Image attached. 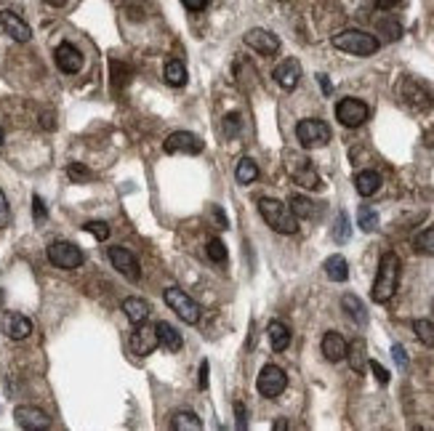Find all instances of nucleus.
<instances>
[{
    "instance_id": "nucleus-30",
    "label": "nucleus",
    "mask_w": 434,
    "mask_h": 431,
    "mask_svg": "<svg viewBox=\"0 0 434 431\" xmlns=\"http://www.w3.org/2000/svg\"><path fill=\"white\" fill-rule=\"evenodd\" d=\"M288 205H290L296 219H317V213H320V208H317L315 203L309 197H301V194H293Z\"/></svg>"
},
{
    "instance_id": "nucleus-44",
    "label": "nucleus",
    "mask_w": 434,
    "mask_h": 431,
    "mask_svg": "<svg viewBox=\"0 0 434 431\" xmlns=\"http://www.w3.org/2000/svg\"><path fill=\"white\" fill-rule=\"evenodd\" d=\"M392 357H394V362H397V368H408V354H405V346L403 343H394L392 346Z\"/></svg>"
},
{
    "instance_id": "nucleus-33",
    "label": "nucleus",
    "mask_w": 434,
    "mask_h": 431,
    "mask_svg": "<svg viewBox=\"0 0 434 431\" xmlns=\"http://www.w3.org/2000/svg\"><path fill=\"white\" fill-rule=\"evenodd\" d=\"M349 237H352V224H349V216L341 210V213L336 216V224H333V240H336V242H346Z\"/></svg>"
},
{
    "instance_id": "nucleus-18",
    "label": "nucleus",
    "mask_w": 434,
    "mask_h": 431,
    "mask_svg": "<svg viewBox=\"0 0 434 431\" xmlns=\"http://www.w3.org/2000/svg\"><path fill=\"white\" fill-rule=\"evenodd\" d=\"M3 333H6L11 341H24L32 333V320L19 312H8L3 317Z\"/></svg>"
},
{
    "instance_id": "nucleus-29",
    "label": "nucleus",
    "mask_w": 434,
    "mask_h": 431,
    "mask_svg": "<svg viewBox=\"0 0 434 431\" xmlns=\"http://www.w3.org/2000/svg\"><path fill=\"white\" fill-rule=\"evenodd\" d=\"M165 83L171 88H181L187 83V67L179 59H168L165 61Z\"/></svg>"
},
{
    "instance_id": "nucleus-48",
    "label": "nucleus",
    "mask_w": 434,
    "mask_h": 431,
    "mask_svg": "<svg viewBox=\"0 0 434 431\" xmlns=\"http://www.w3.org/2000/svg\"><path fill=\"white\" fill-rule=\"evenodd\" d=\"M197 386L203 389V391L208 389V359L200 362V384H197Z\"/></svg>"
},
{
    "instance_id": "nucleus-23",
    "label": "nucleus",
    "mask_w": 434,
    "mask_h": 431,
    "mask_svg": "<svg viewBox=\"0 0 434 431\" xmlns=\"http://www.w3.org/2000/svg\"><path fill=\"white\" fill-rule=\"evenodd\" d=\"M355 189H357L359 197H373L381 189V176L375 171H359L355 176Z\"/></svg>"
},
{
    "instance_id": "nucleus-28",
    "label": "nucleus",
    "mask_w": 434,
    "mask_h": 431,
    "mask_svg": "<svg viewBox=\"0 0 434 431\" xmlns=\"http://www.w3.org/2000/svg\"><path fill=\"white\" fill-rule=\"evenodd\" d=\"M346 359H349V365H352L355 373H365V368H368V354H365V341H362V338H355V341L346 346Z\"/></svg>"
},
{
    "instance_id": "nucleus-9",
    "label": "nucleus",
    "mask_w": 434,
    "mask_h": 431,
    "mask_svg": "<svg viewBox=\"0 0 434 431\" xmlns=\"http://www.w3.org/2000/svg\"><path fill=\"white\" fill-rule=\"evenodd\" d=\"M242 43L248 48H254L256 54H261V56H274L280 51V38L270 30H261V27H254V30L245 32Z\"/></svg>"
},
{
    "instance_id": "nucleus-13",
    "label": "nucleus",
    "mask_w": 434,
    "mask_h": 431,
    "mask_svg": "<svg viewBox=\"0 0 434 431\" xmlns=\"http://www.w3.org/2000/svg\"><path fill=\"white\" fill-rule=\"evenodd\" d=\"M157 346H160V338H157V330H155V325L139 322L136 330L131 333V349H134V354H139V357H147V354H152Z\"/></svg>"
},
{
    "instance_id": "nucleus-3",
    "label": "nucleus",
    "mask_w": 434,
    "mask_h": 431,
    "mask_svg": "<svg viewBox=\"0 0 434 431\" xmlns=\"http://www.w3.org/2000/svg\"><path fill=\"white\" fill-rule=\"evenodd\" d=\"M333 48L344 51V54H352V56H373L375 51L381 48V40L371 35V32H362V30H344L339 35L330 38Z\"/></svg>"
},
{
    "instance_id": "nucleus-41",
    "label": "nucleus",
    "mask_w": 434,
    "mask_h": 431,
    "mask_svg": "<svg viewBox=\"0 0 434 431\" xmlns=\"http://www.w3.org/2000/svg\"><path fill=\"white\" fill-rule=\"evenodd\" d=\"M128 67L125 64H120V61H112V77H115V86H125L128 83Z\"/></svg>"
},
{
    "instance_id": "nucleus-14",
    "label": "nucleus",
    "mask_w": 434,
    "mask_h": 431,
    "mask_svg": "<svg viewBox=\"0 0 434 431\" xmlns=\"http://www.w3.org/2000/svg\"><path fill=\"white\" fill-rule=\"evenodd\" d=\"M290 160H293V163H288V168H290V176L296 179V184L307 187V189H320V187H323L317 171L312 168V163H309L307 157H293V155H290Z\"/></svg>"
},
{
    "instance_id": "nucleus-32",
    "label": "nucleus",
    "mask_w": 434,
    "mask_h": 431,
    "mask_svg": "<svg viewBox=\"0 0 434 431\" xmlns=\"http://www.w3.org/2000/svg\"><path fill=\"white\" fill-rule=\"evenodd\" d=\"M357 224H359L362 232H375V229H378V213H375L371 205H359Z\"/></svg>"
},
{
    "instance_id": "nucleus-16",
    "label": "nucleus",
    "mask_w": 434,
    "mask_h": 431,
    "mask_svg": "<svg viewBox=\"0 0 434 431\" xmlns=\"http://www.w3.org/2000/svg\"><path fill=\"white\" fill-rule=\"evenodd\" d=\"M0 27L6 30L8 38H14L16 43H30V38H32L30 24L19 14H14V11H0Z\"/></svg>"
},
{
    "instance_id": "nucleus-5",
    "label": "nucleus",
    "mask_w": 434,
    "mask_h": 431,
    "mask_svg": "<svg viewBox=\"0 0 434 431\" xmlns=\"http://www.w3.org/2000/svg\"><path fill=\"white\" fill-rule=\"evenodd\" d=\"M163 298H165V304H168V309L176 312V317L184 320L187 325H197V322H200V306H197L195 301L187 296L184 290H179V288H168L163 293Z\"/></svg>"
},
{
    "instance_id": "nucleus-46",
    "label": "nucleus",
    "mask_w": 434,
    "mask_h": 431,
    "mask_svg": "<svg viewBox=\"0 0 434 431\" xmlns=\"http://www.w3.org/2000/svg\"><path fill=\"white\" fill-rule=\"evenodd\" d=\"M210 219L216 221V229H226L229 226V221H226L224 210L219 208V205H210Z\"/></svg>"
},
{
    "instance_id": "nucleus-49",
    "label": "nucleus",
    "mask_w": 434,
    "mask_h": 431,
    "mask_svg": "<svg viewBox=\"0 0 434 431\" xmlns=\"http://www.w3.org/2000/svg\"><path fill=\"white\" fill-rule=\"evenodd\" d=\"M184 3V8H189V11H203L206 6H208V0H181Z\"/></svg>"
},
{
    "instance_id": "nucleus-42",
    "label": "nucleus",
    "mask_w": 434,
    "mask_h": 431,
    "mask_svg": "<svg viewBox=\"0 0 434 431\" xmlns=\"http://www.w3.org/2000/svg\"><path fill=\"white\" fill-rule=\"evenodd\" d=\"M368 368L373 370V375H375V378H378V384H384V386L389 384V370H387L384 365H378L375 359H371V362H368Z\"/></svg>"
},
{
    "instance_id": "nucleus-8",
    "label": "nucleus",
    "mask_w": 434,
    "mask_h": 431,
    "mask_svg": "<svg viewBox=\"0 0 434 431\" xmlns=\"http://www.w3.org/2000/svg\"><path fill=\"white\" fill-rule=\"evenodd\" d=\"M368 104L362 99H355V96H346L336 104V120L344 125V128H359L365 120H368Z\"/></svg>"
},
{
    "instance_id": "nucleus-37",
    "label": "nucleus",
    "mask_w": 434,
    "mask_h": 431,
    "mask_svg": "<svg viewBox=\"0 0 434 431\" xmlns=\"http://www.w3.org/2000/svg\"><path fill=\"white\" fill-rule=\"evenodd\" d=\"M416 251L419 253H426V256H434V226H429V229H424L419 237H416Z\"/></svg>"
},
{
    "instance_id": "nucleus-22",
    "label": "nucleus",
    "mask_w": 434,
    "mask_h": 431,
    "mask_svg": "<svg viewBox=\"0 0 434 431\" xmlns=\"http://www.w3.org/2000/svg\"><path fill=\"white\" fill-rule=\"evenodd\" d=\"M267 336H270V343L274 352H285L290 346V327L280 322V320H272L267 325Z\"/></svg>"
},
{
    "instance_id": "nucleus-17",
    "label": "nucleus",
    "mask_w": 434,
    "mask_h": 431,
    "mask_svg": "<svg viewBox=\"0 0 434 431\" xmlns=\"http://www.w3.org/2000/svg\"><path fill=\"white\" fill-rule=\"evenodd\" d=\"M272 77H274V83H277V86H280L283 91H293L296 86H299V80H301V64H299V59L280 61V64L274 67Z\"/></svg>"
},
{
    "instance_id": "nucleus-50",
    "label": "nucleus",
    "mask_w": 434,
    "mask_h": 431,
    "mask_svg": "<svg viewBox=\"0 0 434 431\" xmlns=\"http://www.w3.org/2000/svg\"><path fill=\"white\" fill-rule=\"evenodd\" d=\"M317 80H320V86H323V93H325V96H330V93H333V88H330L328 75H317Z\"/></svg>"
},
{
    "instance_id": "nucleus-34",
    "label": "nucleus",
    "mask_w": 434,
    "mask_h": 431,
    "mask_svg": "<svg viewBox=\"0 0 434 431\" xmlns=\"http://www.w3.org/2000/svg\"><path fill=\"white\" fill-rule=\"evenodd\" d=\"M413 330H416V338L426 346H434V322L429 320H416L413 322Z\"/></svg>"
},
{
    "instance_id": "nucleus-10",
    "label": "nucleus",
    "mask_w": 434,
    "mask_h": 431,
    "mask_svg": "<svg viewBox=\"0 0 434 431\" xmlns=\"http://www.w3.org/2000/svg\"><path fill=\"white\" fill-rule=\"evenodd\" d=\"M109 261H112V267L118 269L128 283H139L141 280V267H139L136 256L128 248H120V245L109 248Z\"/></svg>"
},
{
    "instance_id": "nucleus-20",
    "label": "nucleus",
    "mask_w": 434,
    "mask_h": 431,
    "mask_svg": "<svg viewBox=\"0 0 434 431\" xmlns=\"http://www.w3.org/2000/svg\"><path fill=\"white\" fill-rule=\"evenodd\" d=\"M403 99L410 107H416V109H429V107H432V96L421 88L419 83H413V80H405Z\"/></svg>"
},
{
    "instance_id": "nucleus-52",
    "label": "nucleus",
    "mask_w": 434,
    "mask_h": 431,
    "mask_svg": "<svg viewBox=\"0 0 434 431\" xmlns=\"http://www.w3.org/2000/svg\"><path fill=\"white\" fill-rule=\"evenodd\" d=\"M48 6H54V8H61V6H67V0H45Z\"/></svg>"
},
{
    "instance_id": "nucleus-1",
    "label": "nucleus",
    "mask_w": 434,
    "mask_h": 431,
    "mask_svg": "<svg viewBox=\"0 0 434 431\" xmlns=\"http://www.w3.org/2000/svg\"><path fill=\"white\" fill-rule=\"evenodd\" d=\"M400 269H403V264H400V256H397V253H384V256H381L373 288H371V298H373L375 304H387V301H392V296L397 293Z\"/></svg>"
},
{
    "instance_id": "nucleus-43",
    "label": "nucleus",
    "mask_w": 434,
    "mask_h": 431,
    "mask_svg": "<svg viewBox=\"0 0 434 431\" xmlns=\"http://www.w3.org/2000/svg\"><path fill=\"white\" fill-rule=\"evenodd\" d=\"M238 131H240V115L238 112H232V115H226L224 118V134L235 136Z\"/></svg>"
},
{
    "instance_id": "nucleus-2",
    "label": "nucleus",
    "mask_w": 434,
    "mask_h": 431,
    "mask_svg": "<svg viewBox=\"0 0 434 431\" xmlns=\"http://www.w3.org/2000/svg\"><path fill=\"white\" fill-rule=\"evenodd\" d=\"M258 213L267 221V226L277 235H296L299 232V219L293 216L290 205H285L274 197H261L258 200Z\"/></svg>"
},
{
    "instance_id": "nucleus-39",
    "label": "nucleus",
    "mask_w": 434,
    "mask_h": 431,
    "mask_svg": "<svg viewBox=\"0 0 434 431\" xmlns=\"http://www.w3.org/2000/svg\"><path fill=\"white\" fill-rule=\"evenodd\" d=\"M83 229H86L88 235H93L99 242H104V240L109 237V226H107V221H88V224H83Z\"/></svg>"
},
{
    "instance_id": "nucleus-11",
    "label": "nucleus",
    "mask_w": 434,
    "mask_h": 431,
    "mask_svg": "<svg viewBox=\"0 0 434 431\" xmlns=\"http://www.w3.org/2000/svg\"><path fill=\"white\" fill-rule=\"evenodd\" d=\"M14 418H16V426H22V429H27V431L51 429V418H48V413H43V410L35 407V405H19L14 410Z\"/></svg>"
},
{
    "instance_id": "nucleus-21",
    "label": "nucleus",
    "mask_w": 434,
    "mask_h": 431,
    "mask_svg": "<svg viewBox=\"0 0 434 431\" xmlns=\"http://www.w3.org/2000/svg\"><path fill=\"white\" fill-rule=\"evenodd\" d=\"M123 312L128 317V322L139 325V322H147V317H150V304H147L144 298L131 296L123 301Z\"/></svg>"
},
{
    "instance_id": "nucleus-7",
    "label": "nucleus",
    "mask_w": 434,
    "mask_h": 431,
    "mask_svg": "<svg viewBox=\"0 0 434 431\" xmlns=\"http://www.w3.org/2000/svg\"><path fill=\"white\" fill-rule=\"evenodd\" d=\"M48 261H51L54 267L70 272V269L80 267V264L86 261V256H83V251H80L77 245L59 240V242H51V245H48Z\"/></svg>"
},
{
    "instance_id": "nucleus-38",
    "label": "nucleus",
    "mask_w": 434,
    "mask_h": 431,
    "mask_svg": "<svg viewBox=\"0 0 434 431\" xmlns=\"http://www.w3.org/2000/svg\"><path fill=\"white\" fill-rule=\"evenodd\" d=\"M67 176H70L72 181H77V184H83V181L93 179V173H91V171L83 163H70V168H67Z\"/></svg>"
},
{
    "instance_id": "nucleus-6",
    "label": "nucleus",
    "mask_w": 434,
    "mask_h": 431,
    "mask_svg": "<svg viewBox=\"0 0 434 431\" xmlns=\"http://www.w3.org/2000/svg\"><path fill=\"white\" fill-rule=\"evenodd\" d=\"M288 386V375H285L283 368H277V365H264L261 373H258V378H256V389H258V394L261 397H267V400H274V397H280Z\"/></svg>"
},
{
    "instance_id": "nucleus-27",
    "label": "nucleus",
    "mask_w": 434,
    "mask_h": 431,
    "mask_svg": "<svg viewBox=\"0 0 434 431\" xmlns=\"http://www.w3.org/2000/svg\"><path fill=\"white\" fill-rule=\"evenodd\" d=\"M171 429L173 431H200L203 429V421L192 413V410H176L171 416Z\"/></svg>"
},
{
    "instance_id": "nucleus-26",
    "label": "nucleus",
    "mask_w": 434,
    "mask_h": 431,
    "mask_svg": "<svg viewBox=\"0 0 434 431\" xmlns=\"http://www.w3.org/2000/svg\"><path fill=\"white\" fill-rule=\"evenodd\" d=\"M341 306H344V312L349 314L352 322H357V325H365V322H368V309H365V304H362L355 293H346V296L341 298Z\"/></svg>"
},
{
    "instance_id": "nucleus-51",
    "label": "nucleus",
    "mask_w": 434,
    "mask_h": 431,
    "mask_svg": "<svg viewBox=\"0 0 434 431\" xmlns=\"http://www.w3.org/2000/svg\"><path fill=\"white\" fill-rule=\"evenodd\" d=\"M400 0H375V8H381V11H389V8H394Z\"/></svg>"
},
{
    "instance_id": "nucleus-35",
    "label": "nucleus",
    "mask_w": 434,
    "mask_h": 431,
    "mask_svg": "<svg viewBox=\"0 0 434 431\" xmlns=\"http://www.w3.org/2000/svg\"><path fill=\"white\" fill-rule=\"evenodd\" d=\"M378 32H381L387 40H400V38H403V27H400V22H394V19H381V22H378Z\"/></svg>"
},
{
    "instance_id": "nucleus-12",
    "label": "nucleus",
    "mask_w": 434,
    "mask_h": 431,
    "mask_svg": "<svg viewBox=\"0 0 434 431\" xmlns=\"http://www.w3.org/2000/svg\"><path fill=\"white\" fill-rule=\"evenodd\" d=\"M163 149L168 155H200L203 152V141L189 131H173V134L165 139Z\"/></svg>"
},
{
    "instance_id": "nucleus-54",
    "label": "nucleus",
    "mask_w": 434,
    "mask_h": 431,
    "mask_svg": "<svg viewBox=\"0 0 434 431\" xmlns=\"http://www.w3.org/2000/svg\"><path fill=\"white\" fill-rule=\"evenodd\" d=\"M0 144H3V128H0Z\"/></svg>"
},
{
    "instance_id": "nucleus-24",
    "label": "nucleus",
    "mask_w": 434,
    "mask_h": 431,
    "mask_svg": "<svg viewBox=\"0 0 434 431\" xmlns=\"http://www.w3.org/2000/svg\"><path fill=\"white\" fill-rule=\"evenodd\" d=\"M155 330H157V338H160V343H163L168 352H179L181 346H184L181 333L173 325H171V322H157V325H155Z\"/></svg>"
},
{
    "instance_id": "nucleus-45",
    "label": "nucleus",
    "mask_w": 434,
    "mask_h": 431,
    "mask_svg": "<svg viewBox=\"0 0 434 431\" xmlns=\"http://www.w3.org/2000/svg\"><path fill=\"white\" fill-rule=\"evenodd\" d=\"M32 216H35V221H45V216H48V210H45L43 200L35 194L32 197Z\"/></svg>"
},
{
    "instance_id": "nucleus-25",
    "label": "nucleus",
    "mask_w": 434,
    "mask_h": 431,
    "mask_svg": "<svg viewBox=\"0 0 434 431\" xmlns=\"http://www.w3.org/2000/svg\"><path fill=\"white\" fill-rule=\"evenodd\" d=\"M323 269H325V274H328L330 283H346V277H349V264H346L344 256H330V258H325V264H323Z\"/></svg>"
},
{
    "instance_id": "nucleus-36",
    "label": "nucleus",
    "mask_w": 434,
    "mask_h": 431,
    "mask_svg": "<svg viewBox=\"0 0 434 431\" xmlns=\"http://www.w3.org/2000/svg\"><path fill=\"white\" fill-rule=\"evenodd\" d=\"M206 256H208L213 264H224L226 261V245L219 237H213L208 242V248H206Z\"/></svg>"
},
{
    "instance_id": "nucleus-19",
    "label": "nucleus",
    "mask_w": 434,
    "mask_h": 431,
    "mask_svg": "<svg viewBox=\"0 0 434 431\" xmlns=\"http://www.w3.org/2000/svg\"><path fill=\"white\" fill-rule=\"evenodd\" d=\"M346 346H349V343L344 341V336L336 333V330H328V333L323 336V354H325L328 362H341V359H346Z\"/></svg>"
},
{
    "instance_id": "nucleus-40",
    "label": "nucleus",
    "mask_w": 434,
    "mask_h": 431,
    "mask_svg": "<svg viewBox=\"0 0 434 431\" xmlns=\"http://www.w3.org/2000/svg\"><path fill=\"white\" fill-rule=\"evenodd\" d=\"M11 224V205H8V200H6V194L0 189V229H6Z\"/></svg>"
},
{
    "instance_id": "nucleus-53",
    "label": "nucleus",
    "mask_w": 434,
    "mask_h": 431,
    "mask_svg": "<svg viewBox=\"0 0 434 431\" xmlns=\"http://www.w3.org/2000/svg\"><path fill=\"white\" fill-rule=\"evenodd\" d=\"M274 429L283 431V429H288V423H285V421H274Z\"/></svg>"
},
{
    "instance_id": "nucleus-4",
    "label": "nucleus",
    "mask_w": 434,
    "mask_h": 431,
    "mask_svg": "<svg viewBox=\"0 0 434 431\" xmlns=\"http://www.w3.org/2000/svg\"><path fill=\"white\" fill-rule=\"evenodd\" d=\"M296 139L304 149H320V147H328L330 141V128L325 120H317V118H307L301 120L296 125Z\"/></svg>"
},
{
    "instance_id": "nucleus-15",
    "label": "nucleus",
    "mask_w": 434,
    "mask_h": 431,
    "mask_svg": "<svg viewBox=\"0 0 434 431\" xmlns=\"http://www.w3.org/2000/svg\"><path fill=\"white\" fill-rule=\"evenodd\" d=\"M54 61L64 75H77L83 70V54L72 43H61L54 51Z\"/></svg>"
},
{
    "instance_id": "nucleus-47",
    "label": "nucleus",
    "mask_w": 434,
    "mask_h": 431,
    "mask_svg": "<svg viewBox=\"0 0 434 431\" xmlns=\"http://www.w3.org/2000/svg\"><path fill=\"white\" fill-rule=\"evenodd\" d=\"M235 416H238V429H248V413H245V405L242 402H235Z\"/></svg>"
},
{
    "instance_id": "nucleus-31",
    "label": "nucleus",
    "mask_w": 434,
    "mask_h": 431,
    "mask_svg": "<svg viewBox=\"0 0 434 431\" xmlns=\"http://www.w3.org/2000/svg\"><path fill=\"white\" fill-rule=\"evenodd\" d=\"M235 179H238V184H254L258 179V165L251 157H242L235 168Z\"/></svg>"
}]
</instances>
